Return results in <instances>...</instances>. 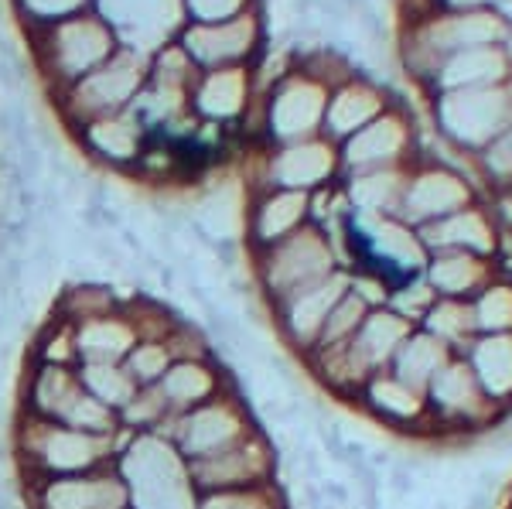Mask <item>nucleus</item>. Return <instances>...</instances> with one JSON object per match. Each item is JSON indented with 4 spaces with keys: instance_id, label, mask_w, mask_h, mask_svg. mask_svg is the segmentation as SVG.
Wrapping results in <instances>:
<instances>
[{
    "instance_id": "obj_1",
    "label": "nucleus",
    "mask_w": 512,
    "mask_h": 509,
    "mask_svg": "<svg viewBox=\"0 0 512 509\" xmlns=\"http://www.w3.org/2000/svg\"><path fill=\"white\" fill-rule=\"evenodd\" d=\"M130 434L120 428V434H82L65 428L59 421H45L28 410L14 414L11 428V451L18 462L21 482L55 479V475H82L96 472L106 465H117V455L127 445Z\"/></svg>"
},
{
    "instance_id": "obj_2",
    "label": "nucleus",
    "mask_w": 512,
    "mask_h": 509,
    "mask_svg": "<svg viewBox=\"0 0 512 509\" xmlns=\"http://www.w3.org/2000/svg\"><path fill=\"white\" fill-rule=\"evenodd\" d=\"M117 472L127 482L130 509H195L198 503L188 462L164 434H130Z\"/></svg>"
},
{
    "instance_id": "obj_3",
    "label": "nucleus",
    "mask_w": 512,
    "mask_h": 509,
    "mask_svg": "<svg viewBox=\"0 0 512 509\" xmlns=\"http://www.w3.org/2000/svg\"><path fill=\"white\" fill-rule=\"evenodd\" d=\"M427 410H431V438L437 441H472L478 434H492L506 421V410L492 404L472 366L454 356L434 383L427 387Z\"/></svg>"
},
{
    "instance_id": "obj_4",
    "label": "nucleus",
    "mask_w": 512,
    "mask_h": 509,
    "mask_svg": "<svg viewBox=\"0 0 512 509\" xmlns=\"http://www.w3.org/2000/svg\"><path fill=\"white\" fill-rule=\"evenodd\" d=\"M256 428H260V421L253 417V410L243 400V390L236 383V387L222 390L219 397L171 417L168 428H164V438H171V445L178 448V455L185 462H198V458L233 448L236 441H243Z\"/></svg>"
},
{
    "instance_id": "obj_5",
    "label": "nucleus",
    "mask_w": 512,
    "mask_h": 509,
    "mask_svg": "<svg viewBox=\"0 0 512 509\" xmlns=\"http://www.w3.org/2000/svg\"><path fill=\"white\" fill-rule=\"evenodd\" d=\"M332 270H338V260L325 236L315 233V229H297L294 236H287V240L260 253L256 281H260L267 308H274L291 294L318 284Z\"/></svg>"
},
{
    "instance_id": "obj_6",
    "label": "nucleus",
    "mask_w": 512,
    "mask_h": 509,
    "mask_svg": "<svg viewBox=\"0 0 512 509\" xmlns=\"http://www.w3.org/2000/svg\"><path fill=\"white\" fill-rule=\"evenodd\" d=\"M277 445L263 428L246 434L233 448L219 451V455L198 458L188 462V479H192L195 492H222V489H253L267 486L277 479Z\"/></svg>"
},
{
    "instance_id": "obj_7",
    "label": "nucleus",
    "mask_w": 512,
    "mask_h": 509,
    "mask_svg": "<svg viewBox=\"0 0 512 509\" xmlns=\"http://www.w3.org/2000/svg\"><path fill=\"white\" fill-rule=\"evenodd\" d=\"M349 291V270L338 267L328 277H321L318 284L304 287V291L284 298L280 305L270 308V318H274V328L287 349L294 352L297 359H304L311 349H315L321 328H325L332 308L342 301V294Z\"/></svg>"
},
{
    "instance_id": "obj_8",
    "label": "nucleus",
    "mask_w": 512,
    "mask_h": 509,
    "mask_svg": "<svg viewBox=\"0 0 512 509\" xmlns=\"http://www.w3.org/2000/svg\"><path fill=\"white\" fill-rule=\"evenodd\" d=\"M24 499H28V509H130V492L117 465L28 482Z\"/></svg>"
},
{
    "instance_id": "obj_9",
    "label": "nucleus",
    "mask_w": 512,
    "mask_h": 509,
    "mask_svg": "<svg viewBox=\"0 0 512 509\" xmlns=\"http://www.w3.org/2000/svg\"><path fill=\"white\" fill-rule=\"evenodd\" d=\"M376 424L396 434H414V438H431V410H427V393L403 383L400 376L383 369L369 376L362 390L355 393V404Z\"/></svg>"
},
{
    "instance_id": "obj_10",
    "label": "nucleus",
    "mask_w": 512,
    "mask_h": 509,
    "mask_svg": "<svg viewBox=\"0 0 512 509\" xmlns=\"http://www.w3.org/2000/svg\"><path fill=\"white\" fill-rule=\"evenodd\" d=\"M414 332V325H407L400 315H393L390 308H373L366 315V322L359 325V332L352 335V342L345 346L349 366L355 380L366 383L369 376L390 369L396 349L407 342V335Z\"/></svg>"
},
{
    "instance_id": "obj_11",
    "label": "nucleus",
    "mask_w": 512,
    "mask_h": 509,
    "mask_svg": "<svg viewBox=\"0 0 512 509\" xmlns=\"http://www.w3.org/2000/svg\"><path fill=\"white\" fill-rule=\"evenodd\" d=\"M161 393L168 400L171 414H185L205 400L219 397L222 390L236 387V376L229 373V366L222 359H181L171 363L168 373L161 376Z\"/></svg>"
},
{
    "instance_id": "obj_12",
    "label": "nucleus",
    "mask_w": 512,
    "mask_h": 509,
    "mask_svg": "<svg viewBox=\"0 0 512 509\" xmlns=\"http://www.w3.org/2000/svg\"><path fill=\"white\" fill-rule=\"evenodd\" d=\"M82 390L79 366H48V363H28L21 373V404L18 410H28L45 421H62L65 407L76 400Z\"/></svg>"
},
{
    "instance_id": "obj_13",
    "label": "nucleus",
    "mask_w": 512,
    "mask_h": 509,
    "mask_svg": "<svg viewBox=\"0 0 512 509\" xmlns=\"http://www.w3.org/2000/svg\"><path fill=\"white\" fill-rule=\"evenodd\" d=\"M424 277L431 281L437 298L472 301L495 274L489 257H475V253H461V250H441L427 257Z\"/></svg>"
},
{
    "instance_id": "obj_14",
    "label": "nucleus",
    "mask_w": 512,
    "mask_h": 509,
    "mask_svg": "<svg viewBox=\"0 0 512 509\" xmlns=\"http://www.w3.org/2000/svg\"><path fill=\"white\" fill-rule=\"evenodd\" d=\"M417 236L424 243L427 257L441 250H461V253H475V257H489L492 253V226L485 223V216H478L475 209H458L444 219L417 226Z\"/></svg>"
},
{
    "instance_id": "obj_15",
    "label": "nucleus",
    "mask_w": 512,
    "mask_h": 509,
    "mask_svg": "<svg viewBox=\"0 0 512 509\" xmlns=\"http://www.w3.org/2000/svg\"><path fill=\"white\" fill-rule=\"evenodd\" d=\"M461 359L472 366L492 404L512 414V335H478Z\"/></svg>"
},
{
    "instance_id": "obj_16",
    "label": "nucleus",
    "mask_w": 512,
    "mask_h": 509,
    "mask_svg": "<svg viewBox=\"0 0 512 509\" xmlns=\"http://www.w3.org/2000/svg\"><path fill=\"white\" fill-rule=\"evenodd\" d=\"M137 339V328L120 305V311H113V315L89 318V322L76 325L79 363H123Z\"/></svg>"
},
{
    "instance_id": "obj_17",
    "label": "nucleus",
    "mask_w": 512,
    "mask_h": 509,
    "mask_svg": "<svg viewBox=\"0 0 512 509\" xmlns=\"http://www.w3.org/2000/svg\"><path fill=\"white\" fill-rule=\"evenodd\" d=\"M451 359H454V352L444 346V342H437L431 332H424V328H414V332L407 335V342L396 349L390 373H396L403 383H410V387L427 393V387L434 383V376L441 373Z\"/></svg>"
},
{
    "instance_id": "obj_18",
    "label": "nucleus",
    "mask_w": 512,
    "mask_h": 509,
    "mask_svg": "<svg viewBox=\"0 0 512 509\" xmlns=\"http://www.w3.org/2000/svg\"><path fill=\"white\" fill-rule=\"evenodd\" d=\"M417 328L431 332L437 342H444V346L454 352V356H465V349L478 339L472 301H458V298H437L434 308L427 311V318Z\"/></svg>"
},
{
    "instance_id": "obj_19",
    "label": "nucleus",
    "mask_w": 512,
    "mask_h": 509,
    "mask_svg": "<svg viewBox=\"0 0 512 509\" xmlns=\"http://www.w3.org/2000/svg\"><path fill=\"white\" fill-rule=\"evenodd\" d=\"M304 205H308V199L297 192H284L263 202L253 216L256 250L263 253V250H270V246H277L280 240H287V236H294L297 229L304 226Z\"/></svg>"
},
{
    "instance_id": "obj_20",
    "label": "nucleus",
    "mask_w": 512,
    "mask_h": 509,
    "mask_svg": "<svg viewBox=\"0 0 512 509\" xmlns=\"http://www.w3.org/2000/svg\"><path fill=\"white\" fill-rule=\"evenodd\" d=\"M120 305H123V298L113 294V287H106L99 281H72L59 298H55L52 315H59L72 325H82V322H89V318L113 315V311H120Z\"/></svg>"
},
{
    "instance_id": "obj_21",
    "label": "nucleus",
    "mask_w": 512,
    "mask_h": 509,
    "mask_svg": "<svg viewBox=\"0 0 512 509\" xmlns=\"http://www.w3.org/2000/svg\"><path fill=\"white\" fill-rule=\"evenodd\" d=\"M79 383L99 404L117 410V414L137 393V380L123 369V363H79Z\"/></svg>"
},
{
    "instance_id": "obj_22",
    "label": "nucleus",
    "mask_w": 512,
    "mask_h": 509,
    "mask_svg": "<svg viewBox=\"0 0 512 509\" xmlns=\"http://www.w3.org/2000/svg\"><path fill=\"white\" fill-rule=\"evenodd\" d=\"M171 417L175 414H171L161 387L154 383V387H137L134 397L127 400V407L117 414V421L127 434H164Z\"/></svg>"
},
{
    "instance_id": "obj_23",
    "label": "nucleus",
    "mask_w": 512,
    "mask_h": 509,
    "mask_svg": "<svg viewBox=\"0 0 512 509\" xmlns=\"http://www.w3.org/2000/svg\"><path fill=\"white\" fill-rule=\"evenodd\" d=\"M28 363H48V366H79L76 349V325L52 315L38 328L35 342L28 349Z\"/></svg>"
},
{
    "instance_id": "obj_24",
    "label": "nucleus",
    "mask_w": 512,
    "mask_h": 509,
    "mask_svg": "<svg viewBox=\"0 0 512 509\" xmlns=\"http://www.w3.org/2000/svg\"><path fill=\"white\" fill-rule=\"evenodd\" d=\"M478 335H512V281L492 277L472 298Z\"/></svg>"
},
{
    "instance_id": "obj_25",
    "label": "nucleus",
    "mask_w": 512,
    "mask_h": 509,
    "mask_svg": "<svg viewBox=\"0 0 512 509\" xmlns=\"http://www.w3.org/2000/svg\"><path fill=\"white\" fill-rule=\"evenodd\" d=\"M195 509H287V496L274 479L267 486H253V489L198 492Z\"/></svg>"
},
{
    "instance_id": "obj_26",
    "label": "nucleus",
    "mask_w": 512,
    "mask_h": 509,
    "mask_svg": "<svg viewBox=\"0 0 512 509\" xmlns=\"http://www.w3.org/2000/svg\"><path fill=\"white\" fill-rule=\"evenodd\" d=\"M437 301V291L431 287V281L424 277V270L414 277H403V281L393 284L390 291V301H386V308L393 311V315H400L407 325H420L427 318V311L434 308Z\"/></svg>"
},
{
    "instance_id": "obj_27",
    "label": "nucleus",
    "mask_w": 512,
    "mask_h": 509,
    "mask_svg": "<svg viewBox=\"0 0 512 509\" xmlns=\"http://www.w3.org/2000/svg\"><path fill=\"white\" fill-rule=\"evenodd\" d=\"M59 424H65V428H72V431H82V434H103V438H110V434H120L117 410L99 404L93 393H86V390L76 393V400L65 407V414H62Z\"/></svg>"
},
{
    "instance_id": "obj_28",
    "label": "nucleus",
    "mask_w": 512,
    "mask_h": 509,
    "mask_svg": "<svg viewBox=\"0 0 512 509\" xmlns=\"http://www.w3.org/2000/svg\"><path fill=\"white\" fill-rule=\"evenodd\" d=\"M366 315H369L366 301H362V298H355L352 291H345V294H342V301H338V305L332 308V315H328L325 328H321V335H318L315 349H335V346H349V342H352V335L359 332V325L366 322Z\"/></svg>"
},
{
    "instance_id": "obj_29",
    "label": "nucleus",
    "mask_w": 512,
    "mask_h": 509,
    "mask_svg": "<svg viewBox=\"0 0 512 509\" xmlns=\"http://www.w3.org/2000/svg\"><path fill=\"white\" fill-rule=\"evenodd\" d=\"M171 349L164 346V339H137L134 349L123 359V369L137 380V387H154L161 383V376L171 369Z\"/></svg>"
},
{
    "instance_id": "obj_30",
    "label": "nucleus",
    "mask_w": 512,
    "mask_h": 509,
    "mask_svg": "<svg viewBox=\"0 0 512 509\" xmlns=\"http://www.w3.org/2000/svg\"><path fill=\"white\" fill-rule=\"evenodd\" d=\"M164 346L171 349L175 363H181V359H216V346H212L209 332L185 315H181L178 322L171 325V332L164 335Z\"/></svg>"
},
{
    "instance_id": "obj_31",
    "label": "nucleus",
    "mask_w": 512,
    "mask_h": 509,
    "mask_svg": "<svg viewBox=\"0 0 512 509\" xmlns=\"http://www.w3.org/2000/svg\"><path fill=\"white\" fill-rule=\"evenodd\" d=\"M492 506H495V492L472 489V496H468V509H492Z\"/></svg>"
},
{
    "instance_id": "obj_32",
    "label": "nucleus",
    "mask_w": 512,
    "mask_h": 509,
    "mask_svg": "<svg viewBox=\"0 0 512 509\" xmlns=\"http://www.w3.org/2000/svg\"><path fill=\"white\" fill-rule=\"evenodd\" d=\"M506 509H512V482H509V506Z\"/></svg>"
}]
</instances>
